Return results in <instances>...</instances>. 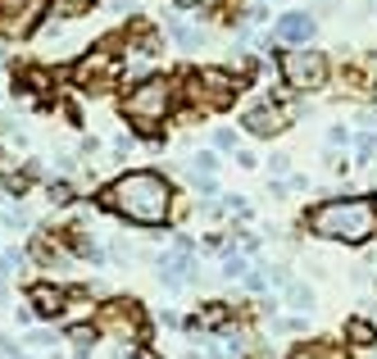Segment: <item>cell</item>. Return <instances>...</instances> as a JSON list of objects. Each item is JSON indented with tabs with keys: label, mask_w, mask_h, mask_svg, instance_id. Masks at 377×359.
Instances as JSON below:
<instances>
[{
	"label": "cell",
	"mask_w": 377,
	"mask_h": 359,
	"mask_svg": "<svg viewBox=\"0 0 377 359\" xmlns=\"http://www.w3.org/2000/svg\"><path fill=\"white\" fill-rule=\"evenodd\" d=\"M214 151H232V155H237L241 151V146H237V132H232V128H218L214 132Z\"/></svg>",
	"instance_id": "obj_26"
},
{
	"label": "cell",
	"mask_w": 377,
	"mask_h": 359,
	"mask_svg": "<svg viewBox=\"0 0 377 359\" xmlns=\"http://www.w3.org/2000/svg\"><path fill=\"white\" fill-rule=\"evenodd\" d=\"M77 151H82V155H96L100 142H96V137H82V146H77Z\"/></svg>",
	"instance_id": "obj_32"
},
{
	"label": "cell",
	"mask_w": 377,
	"mask_h": 359,
	"mask_svg": "<svg viewBox=\"0 0 377 359\" xmlns=\"http://www.w3.org/2000/svg\"><path fill=\"white\" fill-rule=\"evenodd\" d=\"M191 173L195 177H214L218 173V151H195L191 155Z\"/></svg>",
	"instance_id": "obj_20"
},
{
	"label": "cell",
	"mask_w": 377,
	"mask_h": 359,
	"mask_svg": "<svg viewBox=\"0 0 377 359\" xmlns=\"http://www.w3.org/2000/svg\"><path fill=\"white\" fill-rule=\"evenodd\" d=\"M227 323H232V305H223V300H209V305H200L186 318V327H195V332H218Z\"/></svg>",
	"instance_id": "obj_13"
},
{
	"label": "cell",
	"mask_w": 377,
	"mask_h": 359,
	"mask_svg": "<svg viewBox=\"0 0 377 359\" xmlns=\"http://www.w3.org/2000/svg\"><path fill=\"white\" fill-rule=\"evenodd\" d=\"M96 205L128 218V223H137V228H164L173 218V182L164 173H151V168L119 173L114 182L100 186Z\"/></svg>",
	"instance_id": "obj_1"
},
{
	"label": "cell",
	"mask_w": 377,
	"mask_h": 359,
	"mask_svg": "<svg viewBox=\"0 0 377 359\" xmlns=\"http://www.w3.org/2000/svg\"><path fill=\"white\" fill-rule=\"evenodd\" d=\"M14 359H32V355H14Z\"/></svg>",
	"instance_id": "obj_34"
},
{
	"label": "cell",
	"mask_w": 377,
	"mask_h": 359,
	"mask_svg": "<svg viewBox=\"0 0 377 359\" xmlns=\"http://www.w3.org/2000/svg\"><path fill=\"white\" fill-rule=\"evenodd\" d=\"M282 300L296 309V318H300V314H313V291H309V282H300V278H291V282L282 287Z\"/></svg>",
	"instance_id": "obj_16"
},
{
	"label": "cell",
	"mask_w": 377,
	"mask_h": 359,
	"mask_svg": "<svg viewBox=\"0 0 377 359\" xmlns=\"http://www.w3.org/2000/svg\"><path fill=\"white\" fill-rule=\"evenodd\" d=\"M373 287H377V278H373Z\"/></svg>",
	"instance_id": "obj_35"
},
{
	"label": "cell",
	"mask_w": 377,
	"mask_h": 359,
	"mask_svg": "<svg viewBox=\"0 0 377 359\" xmlns=\"http://www.w3.org/2000/svg\"><path fill=\"white\" fill-rule=\"evenodd\" d=\"M173 96H177V91H173V77L151 73V77H141V82L128 87V96L119 100V114L141 132V137H160V123L168 119Z\"/></svg>",
	"instance_id": "obj_3"
},
{
	"label": "cell",
	"mask_w": 377,
	"mask_h": 359,
	"mask_svg": "<svg viewBox=\"0 0 377 359\" xmlns=\"http://www.w3.org/2000/svg\"><path fill=\"white\" fill-rule=\"evenodd\" d=\"M209 359H237V350H227V346H209Z\"/></svg>",
	"instance_id": "obj_29"
},
{
	"label": "cell",
	"mask_w": 377,
	"mask_h": 359,
	"mask_svg": "<svg viewBox=\"0 0 377 359\" xmlns=\"http://www.w3.org/2000/svg\"><path fill=\"white\" fill-rule=\"evenodd\" d=\"M32 173H37V164L28 168V173H0V182H5V191H10V196H23V191H28V182H32Z\"/></svg>",
	"instance_id": "obj_22"
},
{
	"label": "cell",
	"mask_w": 377,
	"mask_h": 359,
	"mask_svg": "<svg viewBox=\"0 0 377 359\" xmlns=\"http://www.w3.org/2000/svg\"><path fill=\"white\" fill-rule=\"evenodd\" d=\"M186 96L200 114H209L241 96V77L232 68H195V73H186Z\"/></svg>",
	"instance_id": "obj_4"
},
{
	"label": "cell",
	"mask_w": 377,
	"mask_h": 359,
	"mask_svg": "<svg viewBox=\"0 0 377 359\" xmlns=\"http://www.w3.org/2000/svg\"><path fill=\"white\" fill-rule=\"evenodd\" d=\"M355 142V128H345V123H332V132H327V151H341V146Z\"/></svg>",
	"instance_id": "obj_24"
},
{
	"label": "cell",
	"mask_w": 377,
	"mask_h": 359,
	"mask_svg": "<svg viewBox=\"0 0 377 359\" xmlns=\"http://www.w3.org/2000/svg\"><path fill=\"white\" fill-rule=\"evenodd\" d=\"M269 164H273V173H287V168H291V159H287V155H273Z\"/></svg>",
	"instance_id": "obj_31"
},
{
	"label": "cell",
	"mask_w": 377,
	"mask_h": 359,
	"mask_svg": "<svg viewBox=\"0 0 377 359\" xmlns=\"http://www.w3.org/2000/svg\"><path fill=\"white\" fill-rule=\"evenodd\" d=\"M173 5H182V10H191V5H200V0H173Z\"/></svg>",
	"instance_id": "obj_33"
},
{
	"label": "cell",
	"mask_w": 377,
	"mask_h": 359,
	"mask_svg": "<svg viewBox=\"0 0 377 359\" xmlns=\"http://www.w3.org/2000/svg\"><path fill=\"white\" fill-rule=\"evenodd\" d=\"M46 200H50V205H73V186H68V182H50V186H46Z\"/></svg>",
	"instance_id": "obj_25"
},
{
	"label": "cell",
	"mask_w": 377,
	"mask_h": 359,
	"mask_svg": "<svg viewBox=\"0 0 377 359\" xmlns=\"http://www.w3.org/2000/svg\"><path fill=\"white\" fill-rule=\"evenodd\" d=\"M278 73H282V82H287L291 91H323L332 64H327L323 50L300 46V50H282L278 55Z\"/></svg>",
	"instance_id": "obj_5"
},
{
	"label": "cell",
	"mask_w": 377,
	"mask_h": 359,
	"mask_svg": "<svg viewBox=\"0 0 377 359\" xmlns=\"http://www.w3.org/2000/svg\"><path fill=\"white\" fill-rule=\"evenodd\" d=\"M50 0H0V37L5 41H23L41 28Z\"/></svg>",
	"instance_id": "obj_8"
},
{
	"label": "cell",
	"mask_w": 377,
	"mask_h": 359,
	"mask_svg": "<svg viewBox=\"0 0 377 359\" xmlns=\"http://www.w3.org/2000/svg\"><path fill=\"white\" fill-rule=\"evenodd\" d=\"M119 73H123V68L114 64L109 41L96 46V50H86V59H77V68H73L77 87H82L86 96H105V91H114V87H119Z\"/></svg>",
	"instance_id": "obj_7"
},
{
	"label": "cell",
	"mask_w": 377,
	"mask_h": 359,
	"mask_svg": "<svg viewBox=\"0 0 377 359\" xmlns=\"http://www.w3.org/2000/svg\"><path fill=\"white\" fill-rule=\"evenodd\" d=\"M91 5H96V0H50V19L73 23V19H82V14H91Z\"/></svg>",
	"instance_id": "obj_19"
},
{
	"label": "cell",
	"mask_w": 377,
	"mask_h": 359,
	"mask_svg": "<svg viewBox=\"0 0 377 359\" xmlns=\"http://www.w3.org/2000/svg\"><path fill=\"white\" fill-rule=\"evenodd\" d=\"M96 327L109 332V337H119V341H141L146 337V309L132 295H114V300H105L96 309Z\"/></svg>",
	"instance_id": "obj_6"
},
{
	"label": "cell",
	"mask_w": 377,
	"mask_h": 359,
	"mask_svg": "<svg viewBox=\"0 0 377 359\" xmlns=\"http://www.w3.org/2000/svg\"><path fill=\"white\" fill-rule=\"evenodd\" d=\"M300 228L318 241H341V246H364L377 237V196H332L323 205L304 209Z\"/></svg>",
	"instance_id": "obj_2"
},
{
	"label": "cell",
	"mask_w": 377,
	"mask_h": 359,
	"mask_svg": "<svg viewBox=\"0 0 377 359\" xmlns=\"http://www.w3.org/2000/svg\"><path fill=\"white\" fill-rule=\"evenodd\" d=\"M64 337L77 346V359H86V350L100 341V327H96V323H68V327H64Z\"/></svg>",
	"instance_id": "obj_17"
},
{
	"label": "cell",
	"mask_w": 377,
	"mask_h": 359,
	"mask_svg": "<svg viewBox=\"0 0 377 359\" xmlns=\"http://www.w3.org/2000/svg\"><path fill=\"white\" fill-rule=\"evenodd\" d=\"M313 32H318V19H313V14H304V10H287L278 23H273V41L291 46V50L309 46V41H313Z\"/></svg>",
	"instance_id": "obj_10"
},
{
	"label": "cell",
	"mask_w": 377,
	"mask_h": 359,
	"mask_svg": "<svg viewBox=\"0 0 377 359\" xmlns=\"http://www.w3.org/2000/svg\"><path fill=\"white\" fill-rule=\"evenodd\" d=\"M291 119H296V109H287L282 100H273V96H264V100H255L250 109H241V128H246L250 137H278V132L291 128Z\"/></svg>",
	"instance_id": "obj_9"
},
{
	"label": "cell",
	"mask_w": 377,
	"mask_h": 359,
	"mask_svg": "<svg viewBox=\"0 0 377 359\" xmlns=\"http://www.w3.org/2000/svg\"><path fill=\"white\" fill-rule=\"evenodd\" d=\"M237 164H241V168H259V159L250 151H237Z\"/></svg>",
	"instance_id": "obj_30"
},
{
	"label": "cell",
	"mask_w": 377,
	"mask_h": 359,
	"mask_svg": "<svg viewBox=\"0 0 377 359\" xmlns=\"http://www.w3.org/2000/svg\"><path fill=\"white\" fill-rule=\"evenodd\" d=\"M355 159L373 164L377 159V132H355Z\"/></svg>",
	"instance_id": "obj_21"
},
{
	"label": "cell",
	"mask_w": 377,
	"mask_h": 359,
	"mask_svg": "<svg viewBox=\"0 0 377 359\" xmlns=\"http://www.w3.org/2000/svg\"><path fill=\"white\" fill-rule=\"evenodd\" d=\"M345 341H350V346H377V323H368V318H345Z\"/></svg>",
	"instance_id": "obj_18"
},
{
	"label": "cell",
	"mask_w": 377,
	"mask_h": 359,
	"mask_svg": "<svg viewBox=\"0 0 377 359\" xmlns=\"http://www.w3.org/2000/svg\"><path fill=\"white\" fill-rule=\"evenodd\" d=\"M341 82H345V91H355V96H364V100H377V50L350 59V64L341 68Z\"/></svg>",
	"instance_id": "obj_12"
},
{
	"label": "cell",
	"mask_w": 377,
	"mask_h": 359,
	"mask_svg": "<svg viewBox=\"0 0 377 359\" xmlns=\"http://www.w3.org/2000/svg\"><path fill=\"white\" fill-rule=\"evenodd\" d=\"M287 359H350V355L336 341H300V346H291Z\"/></svg>",
	"instance_id": "obj_14"
},
{
	"label": "cell",
	"mask_w": 377,
	"mask_h": 359,
	"mask_svg": "<svg viewBox=\"0 0 377 359\" xmlns=\"http://www.w3.org/2000/svg\"><path fill=\"white\" fill-rule=\"evenodd\" d=\"M14 269H23V255L19 251H0V282H5Z\"/></svg>",
	"instance_id": "obj_27"
},
{
	"label": "cell",
	"mask_w": 377,
	"mask_h": 359,
	"mask_svg": "<svg viewBox=\"0 0 377 359\" xmlns=\"http://www.w3.org/2000/svg\"><path fill=\"white\" fill-rule=\"evenodd\" d=\"M68 300H73V291H64V287H55V282H28V309H32L37 318H64Z\"/></svg>",
	"instance_id": "obj_11"
},
{
	"label": "cell",
	"mask_w": 377,
	"mask_h": 359,
	"mask_svg": "<svg viewBox=\"0 0 377 359\" xmlns=\"http://www.w3.org/2000/svg\"><path fill=\"white\" fill-rule=\"evenodd\" d=\"M168 32H173V41L182 46V50H200V46L209 41L205 28H191V23H182L177 14H168Z\"/></svg>",
	"instance_id": "obj_15"
},
{
	"label": "cell",
	"mask_w": 377,
	"mask_h": 359,
	"mask_svg": "<svg viewBox=\"0 0 377 359\" xmlns=\"http://www.w3.org/2000/svg\"><path fill=\"white\" fill-rule=\"evenodd\" d=\"M246 273H250V260H246V255L232 251V255L223 260V278H227V282H237V278H246Z\"/></svg>",
	"instance_id": "obj_23"
},
{
	"label": "cell",
	"mask_w": 377,
	"mask_h": 359,
	"mask_svg": "<svg viewBox=\"0 0 377 359\" xmlns=\"http://www.w3.org/2000/svg\"><path fill=\"white\" fill-rule=\"evenodd\" d=\"M109 151H114V155H119V159H123V155L132 151V137H114V142H109Z\"/></svg>",
	"instance_id": "obj_28"
}]
</instances>
